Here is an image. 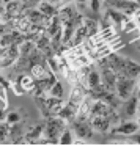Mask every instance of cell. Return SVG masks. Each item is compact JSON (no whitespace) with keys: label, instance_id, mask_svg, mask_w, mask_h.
I'll list each match as a JSON object with an SVG mask.
<instances>
[{"label":"cell","instance_id":"1","mask_svg":"<svg viewBox=\"0 0 140 146\" xmlns=\"http://www.w3.org/2000/svg\"><path fill=\"white\" fill-rule=\"evenodd\" d=\"M68 127V123L60 116H49L44 119V140L39 145H57L61 132Z\"/></svg>","mask_w":140,"mask_h":146},{"label":"cell","instance_id":"2","mask_svg":"<svg viewBox=\"0 0 140 146\" xmlns=\"http://www.w3.org/2000/svg\"><path fill=\"white\" fill-rule=\"evenodd\" d=\"M135 79H131L126 76H117V82H115V93L120 96L121 101H126L131 96L135 94Z\"/></svg>","mask_w":140,"mask_h":146},{"label":"cell","instance_id":"3","mask_svg":"<svg viewBox=\"0 0 140 146\" xmlns=\"http://www.w3.org/2000/svg\"><path fill=\"white\" fill-rule=\"evenodd\" d=\"M140 126L135 123V119H126V121H120L118 124L110 127L109 133L110 135H132V133L139 132Z\"/></svg>","mask_w":140,"mask_h":146},{"label":"cell","instance_id":"4","mask_svg":"<svg viewBox=\"0 0 140 146\" xmlns=\"http://www.w3.org/2000/svg\"><path fill=\"white\" fill-rule=\"evenodd\" d=\"M137 107H139V99H137V96H131L129 99H126V101H123V104H121L120 107V118L121 121H126V119H134L137 115Z\"/></svg>","mask_w":140,"mask_h":146},{"label":"cell","instance_id":"5","mask_svg":"<svg viewBox=\"0 0 140 146\" xmlns=\"http://www.w3.org/2000/svg\"><path fill=\"white\" fill-rule=\"evenodd\" d=\"M71 129H73L74 135L77 138H91L95 135V130L91 129L88 119H79V118H76L71 123Z\"/></svg>","mask_w":140,"mask_h":146},{"label":"cell","instance_id":"6","mask_svg":"<svg viewBox=\"0 0 140 146\" xmlns=\"http://www.w3.org/2000/svg\"><path fill=\"white\" fill-rule=\"evenodd\" d=\"M19 57H21V50H19V46L17 44H11L8 47H5L3 57H2V63H0V69L13 68Z\"/></svg>","mask_w":140,"mask_h":146},{"label":"cell","instance_id":"7","mask_svg":"<svg viewBox=\"0 0 140 146\" xmlns=\"http://www.w3.org/2000/svg\"><path fill=\"white\" fill-rule=\"evenodd\" d=\"M41 140H44V121L36 123L24 133V143L27 145H39Z\"/></svg>","mask_w":140,"mask_h":146},{"label":"cell","instance_id":"8","mask_svg":"<svg viewBox=\"0 0 140 146\" xmlns=\"http://www.w3.org/2000/svg\"><path fill=\"white\" fill-rule=\"evenodd\" d=\"M90 121V126L95 132H99V133H107L112 127V123L109 119V116H98V115H91L88 118Z\"/></svg>","mask_w":140,"mask_h":146},{"label":"cell","instance_id":"9","mask_svg":"<svg viewBox=\"0 0 140 146\" xmlns=\"http://www.w3.org/2000/svg\"><path fill=\"white\" fill-rule=\"evenodd\" d=\"M24 123H16V124H8V138L11 143L19 145L24 143Z\"/></svg>","mask_w":140,"mask_h":146},{"label":"cell","instance_id":"10","mask_svg":"<svg viewBox=\"0 0 140 146\" xmlns=\"http://www.w3.org/2000/svg\"><path fill=\"white\" fill-rule=\"evenodd\" d=\"M105 19H109L110 22H113L115 25L123 27L131 17L126 16L124 13H121L120 10H115V8H105Z\"/></svg>","mask_w":140,"mask_h":146},{"label":"cell","instance_id":"11","mask_svg":"<svg viewBox=\"0 0 140 146\" xmlns=\"http://www.w3.org/2000/svg\"><path fill=\"white\" fill-rule=\"evenodd\" d=\"M77 107H79V105H76V104H73V102L68 101L66 104L63 105V108L60 110V113H58L57 116H60L61 119H65L68 124H71L77 118Z\"/></svg>","mask_w":140,"mask_h":146},{"label":"cell","instance_id":"12","mask_svg":"<svg viewBox=\"0 0 140 146\" xmlns=\"http://www.w3.org/2000/svg\"><path fill=\"white\" fill-rule=\"evenodd\" d=\"M121 76L131 77V79H137L140 76V64L137 61L131 60V58H124V66H123V71H121Z\"/></svg>","mask_w":140,"mask_h":146},{"label":"cell","instance_id":"13","mask_svg":"<svg viewBox=\"0 0 140 146\" xmlns=\"http://www.w3.org/2000/svg\"><path fill=\"white\" fill-rule=\"evenodd\" d=\"M29 74L35 80L46 79V77L51 74V69H49V66H47V60H46V63H36V64H33V66L30 68Z\"/></svg>","mask_w":140,"mask_h":146},{"label":"cell","instance_id":"14","mask_svg":"<svg viewBox=\"0 0 140 146\" xmlns=\"http://www.w3.org/2000/svg\"><path fill=\"white\" fill-rule=\"evenodd\" d=\"M91 105H93V99H91V96L87 93L83 101L80 102L79 107H77V118H79V119H88L90 111H91Z\"/></svg>","mask_w":140,"mask_h":146},{"label":"cell","instance_id":"15","mask_svg":"<svg viewBox=\"0 0 140 146\" xmlns=\"http://www.w3.org/2000/svg\"><path fill=\"white\" fill-rule=\"evenodd\" d=\"M112 110H113V108H110V105L105 104L102 99H99V101H93L90 116H91V115H98V116H110Z\"/></svg>","mask_w":140,"mask_h":146},{"label":"cell","instance_id":"16","mask_svg":"<svg viewBox=\"0 0 140 146\" xmlns=\"http://www.w3.org/2000/svg\"><path fill=\"white\" fill-rule=\"evenodd\" d=\"M101 80L110 91H115V82H117V74L110 69V68H101Z\"/></svg>","mask_w":140,"mask_h":146},{"label":"cell","instance_id":"17","mask_svg":"<svg viewBox=\"0 0 140 146\" xmlns=\"http://www.w3.org/2000/svg\"><path fill=\"white\" fill-rule=\"evenodd\" d=\"M87 91L88 90L85 88V86H82V85H73V88H71V93H69V99L68 101L69 102H73V104H76V105H79L80 102L83 101V98L87 96Z\"/></svg>","mask_w":140,"mask_h":146},{"label":"cell","instance_id":"18","mask_svg":"<svg viewBox=\"0 0 140 146\" xmlns=\"http://www.w3.org/2000/svg\"><path fill=\"white\" fill-rule=\"evenodd\" d=\"M17 83L21 85V88L24 90V93H30L32 94L33 91H35V79H33L30 74H21V76L16 77Z\"/></svg>","mask_w":140,"mask_h":146},{"label":"cell","instance_id":"19","mask_svg":"<svg viewBox=\"0 0 140 146\" xmlns=\"http://www.w3.org/2000/svg\"><path fill=\"white\" fill-rule=\"evenodd\" d=\"M5 11H7V14H10L11 17H17L25 11V7H24V3L19 2V0H11V2L5 3Z\"/></svg>","mask_w":140,"mask_h":146},{"label":"cell","instance_id":"20","mask_svg":"<svg viewBox=\"0 0 140 146\" xmlns=\"http://www.w3.org/2000/svg\"><path fill=\"white\" fill-rule=\"evenodd\" d=\"M109 91H110V90H109L104 83H99V85L93 86V88H88V91H87V93L91 96L93 101H99V99H104V96L107 94Z\"/></svg>","mask_w":140,"mask_h":146},{"label":"cell","instance_id":"21","mask_svg":"<svg viewBox=\"0 0 140 146\" xmlns=\"http://www.w3.org/2000/svg\"><path fill=\"white\" fill-rule=\"evenodd\" d=\"M36 8H38V10L41 11L44 16H47V17H52V16H57V14H58V8L54 7L52 3H49L47 0H43V2H39Z\"/></svg>","mask_w":140,"mask_h":146},{"label":"cell","instance_id":"22","mask_svg":"<svg viewBox=\"0 0 140 146\" xmlns=\"http://www.w3.org/2000/svg\"><path fill=\"white\" fill-rule=\"evenodd\" d=\"M102 101H104L105 104L110 105V108H113V110H120L121 104H123V101H121L120 96H118L115 91H109L107 94L104 96V99H102Z\"/></svg>","mask_w":140,"mask_h":146},{"label":"cell","instance_id":"23","mask_svg":"<svg viewBox=\"0 0 140 146\" xmlns=\"http://www.w3.org/2000/svg\"><path fill=\"white\" fill-rule=\"evenodd\" d=\"M99 83H102V80H101V72H99V71L96 69V66H95L91 71H90L88 77H87V90H88V88H93V86L99 85Z\"/></svg>","mask_w":140,"mask_h":146},{"label":"cell","instance_id":"24","mask_svg":"<svg viewBox=\"0 0 140 146\" xmlns=\"http://www.w3.org/2000/svg\"><path fill=\"white\" fill-rule=\"evenodd\" d=\"M74 143V132L73 129H71L69 126L66 127V129L61 132L60 138H58V145H65V146H69Z\"/></svg>","mask_w":140,"mask_h":146},{"label":"cell","instance_id":"25","mask_svg":"<svg viewBox=\"0 0 140 146\" xmlns=\"http://www.w3.org/2000/svg\"><path fill=\"white\" fill-rule=\"evenodd\" d=\"M35 49H36V44H35V42H33V41H29V39H25V41H24L22 44L19 46L21 57H30V54H32Z\"/></svg>","mask_w":140,"mask_h":146},{"label":"cell","instance_id":"26","mask_svg":"<svg viewBox=\"0 0 140 146\" xmlns=\"http://www.w3.org/2000/svg\"><path fill=\"white\" fill-rule=\"evenodd\" d=\"M49 96H54V98H63L65 96V88H63V83L61 82H55L54 83V86H52L51 90H49V93H47Z\"/></svg>","mask_w":140,"mask_h":146},{"label":"cell","instance_id":"27","mask_svg":"<svg viewBox=\"0 0 140 146\" xmlns=\"http://www.w3.org/2000/svg\"><path fill=\"white\" fill-rule=\"evenodd\" d=\"M16 123H22V115H21V110L7 111V124H16Z\"/></svg>","mask_w":140,"mask_h":146},{"label":"cell","instance_id":"28","mask_svg":"<svg viewBox=\"0 0 140 146\" xmlns=\"http://www.w3.org/2000/svg\"><path fill=\"white\" fill-rule=\"evenodd\" d=\"M47 66H49V69H51V72L60 74V66H58V61H57V58H55V55H52V57L47 58Z\"/></svg>","mask_w":140,"mask_h":146},{"label":"cell","instance_id":"29","mask_svg":"<svg viewBox=\"0 0 140 146\" xmlns=\"http://www.w3.org/2000/svg\"><path fill=\"white\" fill-rule=\"evenodd\" d=\"M8 140V124L0 123V143H3Z\"/></svg>","mask_w":140,"mask_h":146},{"label":"cell","instance_id":"30","mask_svg":"<svg viewBox=\"0 0 140 146\" xmlns=\"http://www.w3.org/2000/svg\"><path fill=\"white\" fill-rule=\"evenodd\" d=\"M88 5H90V10H91L93 13H99V11H101L102 0H88Z\"/></svg>","mask_w":140,"mask_h":146},{"label":"cell","instance_id":"31","mask_svg":"<svg viewBox=\"0 0 140 146\" xmlns=\"http://www.w3.org/2000/svg\"><path fill=\"white\" fill-rule=\"evenodd\" d=\"M137 27H139V25L135 24V21H134V19H129V21H127V22L123 25V29H121V30H123L124 33H129V32H132V30H135Z\"/></svg>","mask_w":140,"mask_h":146},{"label":"cell","instance_id":"32","mask_svg":"<svg viewBox=\"0 0 140 146\" xmlns=\"http://www.w3.org/2000/svg\"><path fill=\"white\" fill-rule=\"evenodd\" d=\"M49 3H52L54 7H57L58 10H60L61 7H65V5H68V3H71V0H47Z\"/></svg>","mask_w":140,"mask_h":146},{"label":"cell","instance_id":"33","mask_svg":"<svg viewBox=\"0 0 140 146\" xmlns=\"http://www.w3.org/2000/svg\"><path fill=\"white\" fill-rule=\"evenodd\" d=\"M129 137H131V141L132 143L140 145V132H135V133H132V135H129Z\"/></svg>","mask_w":140,"mask_h":146},{"label":"cell","instance_id":"34","mask_svg":"<svg viewBox=\"0 0 140 146\" xmlns=\"http://www.w3.org/2000/svg\"><path fill=\"white\" fill-rule=\"evenodd\" d=\"M5 13H7V11H5V5L0 3V24H3V22H2V17H3Z\"/></svg>","mask_w":140,"mask_h":146},{"label":"cell","instance_id":"35","mask_svg":"<svg viewBox=\"0 0 140 146\" xmlns=\"http://www.w3.org/2000/svg\"><path fill=\"white\" fill-rule=\"evenodd\" d=\"M87 2H88V0H76V3H77V7H79V8H82Z\"/></svg>","mask_w":140,"mask_h":146},{"label":"cell","instance_id":"36","mask_svg":"<svg viewBox=\"0 0 140 146\" xmlns=\"http://www.w3.org/2000/svg\"><path fill=\"white\" fill-rule=\"evenodd\" d=\"M0 108H7V101H3L2 98H0Z\"/></svg>","mask_w":140,"mask_h":146},{"label":"cell","instance_id":"37","mask_svg":"<svg viewBox=\"0 0 140 146\" xmlns=\"http://www.w3.org/2000/svg\"><path fill=\"white\" fill-rule=\"evenodd\" d=\"M135 86H137V90H140V76L135 79Z\"/></svg>","mask_w":140,"mask_h":146},{"label":"cell","instance_id":"38","mask_svg":"<svg viewBox=\"0 0 140 146\" xmlns=\"http://www.w3.org/2000/svg\"><path fill=\"white\" fill-rule=\"evenodd\" d=\"M132 44H134V46H135V47H137V49H139V50H140V38L137 39L135 42H132Z\"/></svg>","mask_w":140,"mask_h":146},{"label":"cell","instance_id":"39","mask_svg":"<svg viewBox=\"0 0 140 146\" xmlns=\"http://www.w3.org/2000/svg\"><path fill=\"white\" fill-rule=\"evenodd\" d=\"M3 50H5V47H0V63H2V57H3Z\"/></svg>","mask_w":140,"mask_h":146},{"label":"cell","instance_id":"40","mask_svg":"<svg viewBox=\"0 0 140 146\" xmlns=\"http://www.w3.org/2000/svg\"><path fill=\"white\" fill-rule=\"evenodd\" d=\"M135 96H137V99L140 101V90H135Z\"/></svg>","mask_w":140,"mask_h":146},{"label":"cell","instance_id":"41","mask_svg":"<svg viewBox=\"0 0 140 146\" xmlns=\"http://www.w3.org/2000/svg\"><path fill=\"white\" fill-rule=\"evenodd\" d=\"M8 2H11V0H0V3H2V5H5V3H8Z\"/></svg>","mask_w":140,"mask_h":146},{"label":"cell","instance_id":"42","mask_svg":"<svg viewBox=\"0 0 140 146\" xmlns=\"http://www.w3.org/2000/svg\"><path fill=\"white\" fill-rule=\"evenodd\" d=\"M137 113H140V101H139V107H137Z\"/></svg>","mask_w":140,"mask_h":146}]
</instances>
